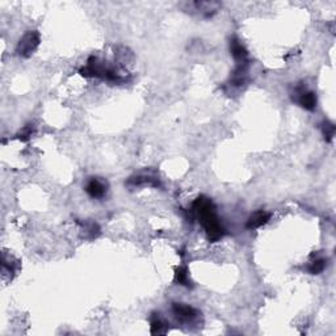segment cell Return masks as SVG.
I'll return each instance as SVG.
<instances>
[{"label": "cell", "instance_id": "6da1fadb", "mask_svg": "<svg viewBox=\"0 0 336 336\" xmlns=\"http://www.w3.org/2000/svg\"><path fill=\"white\" fill-rule=\"evenodd\" d=\"M193 211L194 214L198 217L200 224H203V227L205 228V233H206L209 241L217 242L224 237V228L221 224L218 216H217L216 206L210 198L200 196L193 203Z\"/></svg>", "mask_w": 336, "mask_h": 336}, {"label": "cell", "instance_id": "7a4b0ae2", "mask_svg": "<svg viewBox=\"0 0 336 336\" xmlns=\"http://www.w3.org/2000/svg\"><path fill=\"white\" fill-rule=\"evenodd\" d=\"M39 45V33L38 32H28L22 36V38L19 41L18 46H16V54L22 58H28L33 53Z\"/></svg>", "mask_w": 336, "mask_h": 336}, {"label": "cell", "instance_id": "3957f363", "mask_svg": "<svg viewBox=\"0 0 336 336\" xmlns=\"http://www.w3.org/2000/svg\"><path fill=\"white\" fill-rule=\"evenodd\" d=\"M173 314L176 315L177 319H180L181 322H192L197 318V310L193 309L189 305L186 303H173L172 305Z\"/></svg>", "mask_w": 336, "mask_h": 336}, {"label": "cell", "instance_id": "277c9868", "mask_svg": "<svg viewBox=\"0 0 336 336\" xmlns=\"http://www.w3.org/2000/svg\"><path fill=\"white\" fill-rule=\"evenodd\" d=\"M269 218H271V214L269 213H267V211L264 210H258L255 211L254 214L247 220V224H246V227L247 228H258L260 227V226H263V224H265L269 221Z\"/></svg>", "mask_w": 336, "mask_h": 336}, {"label": "cell", "instance_id": "5b68a950", "mask_svg": "<svg viewBox=\"0 0 336 336\" xmlns=\"http://www.w3.org/2000/svg\"><path fill=\"white\" fill-rule=\"evenodd\" d=\"M298 103L302 108H305L306 111H314L315 107H317V96L311 91H299Z\"/></svg>", "mask_w": 336, "mask_h": 336}, {"label": "cell", "instance_id": "8992f818", "mask_svg": "<svg viewBox=\"0 0 336 336\" xmlns=\"http://www.w3.org/2000/svg\"><path fill=\"white\" fill-rule=\"evenodd\" d=\"M86 192L90 194L92 198H101L104 197V194L107 192L105 186L97 179H92L88 181V184L86 186Z\"/></svg>", "mask_w": 336, "mask_h": 336}, {"label": "cell", "instance_id": "52a82bcc", "mask_svg": "<svg viewBox=\"0 0 336 336\" xmlns=\"http://www.w3.org/2000/svg\"><path fill=\"white\" fill-rule=\"evenodd\" d=\"M230 50H231V54L235 59L239 62V63H247V56H248V53L244 49V46L242 45L238 39L234 38L230 43Z\"/></svg>", "mask_w": 336, "mask_h": 336}, {"label": "cell", "instance_id": "ba28073f", "mask_svg": "<svg viewBox=\"0 0 336 336\" xmlns=\"http://www.w3.org/2000/svg\"><path fill=\"white\" fill-rule=\"evenodd\" d=\"M326 265H327V263H326L324 259L315 258V260H313V261L307 265V272L311 273V275H319L320 272L324 271Z\"/></svg>", "mask_w": 336, "mask_h": 336}, {"label": "cell", "instance_id": "9c48e42d", "mask_svg": "<svg viewBox=\"0 0 336 336\" xmlns=\"http://www.w3.org/2000/svg\"><path fill=\"white\" fill-rule=\"evenodd\" d=\"M175 281L177 284L184 285V286H190L189 275H188V269L186 267H179L175 271Z\"/></svg>", "mask_w": 336, "mask_h": 336}, {"label": "cell", "instance_id": "30bf717a", "mask_svg": "<svg viewBox=\"0 0 336 336\" xmlns=\"http://www.w3.org/2000/svg\"><path fill=\"white\" fill-rule=\"evenodd\" d=\"M166 331H167V326L160 320L159 318H154L152 320H151V334L152 335H159V334H166Z\"/></svg>", "mask_w": 336, "mask_h": 336}, {"label": "cell", "instance_id": "8fae6325", "mask_svg": "<svg viewBox=\"0 0 336 336\" xmlns=\"http://www.w3.org/2000/svg\"><path fill=\"white\" fill-rule=\"evenodd\" d=\"M322 131H323L324 139H326L327 142H331L334 135H335V126H334V124H331V122L326 121L323 124V126H322Z\"/></svg>", "mask_w": 336, "mask_h": 336}, {"label": "cell", "instance_id": "7c38bea8", "mask_svg": "<svg viewBox=\"0 0 336 336\" xmlns=\"http://www.w3.org/2000/svg\"><path fill=\"white\" fill-rule=\"evenodd\" d=\"M32 131H33V128H32V126H28V128H25V129L22 130V133L20 134V137H19V138L22 139V141H26V139L29 138L30 135H32Z\"/></svg>", "mask_w": 336, "mask_h": 336}]
</instances>
